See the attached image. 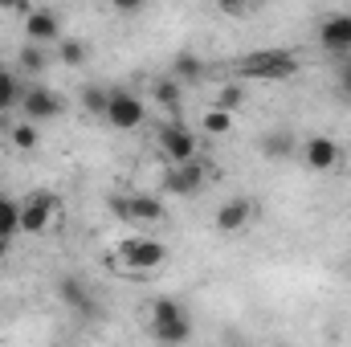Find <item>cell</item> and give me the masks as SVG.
I'll use <instances>...</instances> for the list:
<instances>
[{
  "instance_id": "cell-1",
  "label": "cell",
  "mask_w": 351,
  "mask_h": 347,
  "mask_svg": "<svg viewBox=\"0 0 351 347\" xmlns=\"http://www.w3.org/2000/svg\"><path fill=\"white\" fill-rule=\"evenodd\" d=\"M147 331L160 347H184L192 339V315L180 298H156L147 315Z\"/></svg>"
},
{
  "instance_id": "cell-2",
  "label": "cell",
  "mask_w": 351,
  "mask_h": 347,
  "mask_svg": "<svg viewBox=\"0 0 351 347\" xmlns=\"http://www.w3.org/2000/svg\"><path fill=\"white\" fill-rule=\"evenodd\" d=\"M294 74H298L294 49H254L237 62V78H245V82H282Z\"/></svg>"
},
{
  "instance_id": "cell-3",
  "label": "cell",
  "mask_w": 351,
  "mask_h": 347,
  "mask_svg": "<svg viewBox=\"0 0 351 347\" xmlns=\"http://www.w3.org/2000/svg\"><path fill=\"white\" fill-rule=\"evenodd\" d=\"M58 213H62V200H58L53 192H45V188L29 192V196L21 200V233H29V237L49 233L53 221H58Z\"/></svg>"
},
{
  "instance_id": "cell-4",
  "label": "cell",
  "mask_w": 351,
  "mask_h": 347,
  "mask_svg": "<svg viewBox=\"0 0 351 347\" xmlns=\"http://www.w3.org/2000/svg\"><path fill=\"white\" fill-rule=\"evenodd\" d=\"M114 261H123V265L135 270V274H152V270H160V265L168 261V246L156 241V237H127V241L114 250Z\"/></svg>"
},
{
  "instance_id": "cell-5",
  "label": "cell",
  "mask_w": 351,
  "mask_h": 347,
  "mask_svg": "<svg viewBox=\"0 0 351 347\" xmlns=\"http://www.w3.org/2000/svg\"><path fill=\"white\" fill-rule=\"evenodd\" d=\"M110 208H114V217H123L131 225H143V229L168 221L164 200L160 196H143V192H135V196H110Z\"/></svg>"
},
{
  "instance_id": "cell-6",
  "label": "cell",
  "mask_w": 351,
  "mask_h": 347,
  "mask_svg": "<svg viewBox=\"0 0 351 347\" xmlns=\"http://www.w3.org/2000/svg\"><path fill=\"white\" fill-rule=\"evenodd\" d=\"M102 119L114 131H135V127H143L147 106H143L139 94H131V90H123V86H110V102H106V115Z\"/></svg>"
},
{
  "instance_id": "cell-7",
  "label": "cell",
  "mask_w": 351,
  "mask_h": 347,
  "mask_svg": "<svg viewBox=\"0 0 351 347\" xmlns=\"http://www.w3.org/2000/svg\"><path fill=\"white\" fill-rule=\"evenodd\" d=\"M25 41H29V45H41V49L58 45V41H62V12L49 8V4H37V8L25 16Z\"/></svg>"
},
{
  "instance_id": "cell-8",
  "label": "cell",
  "mask_w": 351,
  "mask_h": 347,
  "mask_svg": "<svg viewBox=\"0 0 351 347\" xmlns=\"http://www.w3.org/2000/svg\"><path fill=\"white\" fill-rule=\"evenodd\" d=\"M298 156H302V168H306V172H335V168L343 164V147H339V139H331V135H311V139L298 147Z\"/></svg>"
},
{
  "instance_id": "cell-9",
  "label": "cell",
  "mask_w": 351,
  "mask_h": 347,
  "mask_svg": "<svg viewBox=\"0 0 351 347\" xmlns=\"http://www.w3.org/2000/svg\"><path fill=\"white\" fill-rule=\"evenodd\" d=\"M204 180H208L204 160H192V164H172V168L164 172V192H168V196H180V200H192V196L204 188Z\"/></svg>"
},
{
  "instance_id": "cell-10",
  "label": "cell",
  "mask_w": 351,
  "mask_h": 347,
  "mask_svg": "<svg viewBox=\"0 0 351 347\" xmlns=\"http://www.w3.org/2000/svg\"><path fill=\"white\" fill-rule=\"evenodd\" d=\"M196 147H200V143H196V131H188L180 119L160 131V152H164L168 168H172V164H192V160H196Z\"/></svg>"
},
{
  "instance_id": "cell-11",
  "label": "cell",
  "mask_w": 351,
  "mask_h": 347,
  "mask_svg": "<svg viewBox=\"0 0 351 347\" xmlns=\"http://www.w3.org/2000/svg\"><path fill=\"white\" fill-rule=\"evenodd\" d=\"M62 110H66V98H62L53 86H29L25 102H21V115H25V123H33V127L58 119Z\"/></svg>"
},
{
  "instance_id": "cell-12",
  "label": "cell",
  "mask_w": 351,
  "mask_h": 347,
  "mask_svg": "<svg viewBox=\"0 0 351 347\" xmlns=\"http://www.w3.org/2000/svg\"><path fill=\"white\" fill-rule=\"evenodd\" d=\"M254 200L250 196H229L221 208H217V233H225V237H237V233H245L250 225H254Z\"/></svg>"
},
{
  "instance_id": "cell-13",
  "label": "cell",
  "mask_w": 351,
  "mask_h": 347,
  "mask_svg": "<svg viewBox=\"0 0 351 347\" xmlns=\"http://www.w3.org/2000/svg\"><path fill=\"white\" fill-rule=\"evenodd\" d=\"M58 298H62L82 323H90V319L98 315V302H94V294H90L86 278H78V274H66V278L58 282Z\"/></svg>"
},
{
  "instance_id": "cell-14",
  "label": "cell",
  "mask_w": 351,
  "mask_h": 347,
  "mask_svg": "<svg viewBox=\"0 0 351 347\" xmlns=\"http://www.w3.org/2000/svg\"><path fill=\"white\" fill-rule=\"evenodd\" d=\"M319 41H323V49L339 53V62H343L351 53V12H327L319 21Z\"/></svg>"
},
{
  "instance_id": "cell-15",
  "label": "cell",
  "mask_w": 351,
  "mask_h": 347,
  "mask_svg": "<svg viewBox=\"0 0 351 347\" xmlns=\"http://www.w3.org/2000/svg\"><path fill=\"white\" fill-rule=\"evenodd\" d=\"M25 78L16 74V70H4L0 74V115H12V110H21V102H25Z\"/></svg>"
},
{
  "instance_id": "cell-16",
  "label": "cell",
  "mask_w": 351,
  "mask_h": 347,
  "mask_svg": "<svg viewBox=\"0 0 351 347\" xmlns=\"http://www.w3.org/2000/svg\"><path fill=\"white\" fill-rule=\"evenodd\" d=\"M258 147H262L265 160H290L294 156V135L286 127H274V131H265L262 139H258Z\"/></svg>"
},
{
  "instance_id": "cell-17",
  "label": "cell",
  "mask_w": 351,
  "mask_h": 347,
  "mask_svg": "<svg viewBox=\"0 0 351 347\" xmlns=\"http://www.w3.org/2000/svg\"><path fill=\"white\" fill-rule=\"evenodd\" d=\"M21 233V200H12L8 192H0V237L12 241Z\"/></svg>"
},
{
  "instance_id": "cell-18",
  "label": "cell",
  "mask_w": 351,
  "mask_h": 347,
  "mask_svg": "<svg viewBox=\"0 0 351 347\" xmlns=\"http://www.w3.org/2000/svg\"><path fill=\"white\" fill-rule=\"evenodd\" d=\"M200 74H204V62H200L196 53H188V49H184V53H176V58H172V78L180 82V86H184V82H196Z\"/></svg>"
},
{
  "instance_id": "cell-19",
  "label": "cell",
  "mask_w": 351,
  "mask_h": 347,
  "mask_svg": "<svg viewBox=\"0 0 351 347\" xmlns=\"http://www.w3.org/2000/svg\"><path fill=\"white\" fill-rule=\"evenodd\" d=\"M152 98H156V102H160L164 110H176V115H180V102H184V86H180L172 74H168V78H160V82H156Z\"/></svg>"
},
{
  "instance_id": "cell-20",
  "label": "cell",
  "mask_w": 351,
  "mask_h": 347,
  "mask_svg": "<svg viewBox=\"0 0 351 347\" xmlns=\"http://www.w3.org/2000/svg\"><path fill=\"white\" fill-rule=\"evenodd\" d=\"M241 106H245V86L241 82H225L217 90V98H213V110H225V115H233Z\"/></svg>"
},
{
  "instance_id": "cell-21",
  "label": "cell",
  "mask_w": 351,
  "mask_h": 347,
  "mask_svg": "<svg viewBox=\"0 0 351 347\" xmlns=\"http://www.w3.org/2000/svg\"><path fill=\"white\" fill-rule=\"evenodd\" d=\"M16 66H21V74H41L45 66H49V53L41 49V45H21V53H16Z\"/></svg>"
},
{
  "instance_id": "cell-22",
  "label": "cell",
  "mask_w": 351,
  "mask_h": 347,
  "mask_svg": "<svg viewBox=\"0 0 351 347\" xmlns=\"http://www.w3.org/2000/svg\"><path fill=\"white\" fill-rule=\"evenodd\" d=\"M58 58H62V66H82L90 58V45L82 37H62L58 41Z\"/></svg>"
},
{
  "instance_id": "cell-23",
  "label": "cell",
  "mask_w": 351,
  "mask_h": 347,
  "mask_svg": "<svg viewBox=\"0 0 351 347\" xmlns=\"http://www.w3.org/2000/svg\"><path fill=\"white\" fill-rule=\"evenodd\" d=\"M8 139H12V147H16V152H37L41 131H37L33 123H12V127H8Z\"/></svg>"
},
{
  "instance_id": "cell-24",
  "label": "cell",
  "mask_w": 351,
  "mask_h": 347,
  "mask_svg": "<svg viewBox=\"0 0 351 347\" xmlns=\"http://www.w3.org/2000/svg\"><path fill=\"white\" fill-rule=\"evenodd\" d=\"M106 102H110V90L106 86H86L82 90V106L90 115H106Z\"/></svg>"
},
{
  "instance_id": "cell-25",
  "label": "cell",
  "mask_w": 351,
  "mask_h": 347,
  "mask_svg": "<svg viewBox=\"0 0 351 347\" xmlns=\"http://www.w3.org/2000/svg\"><path fill=\"white\" fill-rule=\"evenodd\" d=\"M204 131L208 135H229L233 131V115H225V110H204Z\"/></svg>"
},
{
  "instance_id": "cell-26",
  "label": "cell",
  "mask_w": 351,
  "mask_h": 347,
  "mask_svg": "<svg viewBox=\"0 0 351 347\" xmlns=\"http://www.w3.org/2000/svg\"><path fill=\"white\" fill-rule=\"evenodd\" d=\"M335 86H339V94L351 102V58H343V62L335 66Z\"/></svg>"
},
{
  "instance_id": "cell-27",
  "label": "cell",
  "mask_w": 351,
  "mask_h": 347,
  "mask_svg": "<svg viewBox=\"0 0 351 347\" xmlns=\"http://www.w3.org/2000/svg\"><path fill=\"white\" fill-rule=\"evenodd\" d=\"M8 246H12V241H4V237H0V258H4V254H8Z\"/></svg>"
},
{
  "instance_id": "cell-28",
  "label": "cell",
  "mask_w": 351,
  "mask_h": 347,
  "mask_svg": "<svg viewBox=\"0 0 351 347\" xmlns=\"http://www.w3.org/2000/svg\"><path fill=\"white\" fill-rule=\"evenodd\" d=\"M0 74H4V62H0Z\"/></svg>"
}]
</instances>
